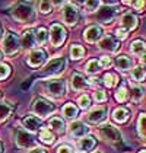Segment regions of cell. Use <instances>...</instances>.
<instances>
[{
	"mask_svg": "<svg viewBox=\"0 0 146 153\" xmlns=\"http://www.w3.org/2000/svg\"><path fill=\"white\" fill-rule=\"evenodd\" d=\"M39 12L41 13H50L53 10V3L51 1H39Z\"/></svg>",
	"mask_w": 146,
	"mask_h": 153,
	"instance_id": "cell-34",
	"label": "cell"
},
{
	"mask_svg": "<svg viewBox=\"0 0 146 153\" xmlns=\"http://www.w3.org/2000/svg\"><path fill=\"white\" fill-rule=\"evenodd\" d=\"M32 111H34V114L36 115H39V117H48L50 114L56 109L54 105L47 101V99H44V98H35L34 101H32Z\"/></svg>",
	"mask_w": 146,
	"mask_h": 153,
	"instance_id": "cell-4",
	"label": "cell"
},
{
	"mask_svg": "<svg viewBox=\"0 0 146 153\" xmlns=\"http://www.w3.org/2000/svg\"><path fill=\"white\" fill-rule=\"evenodd\" d=\"M143 95H145V91L140 85H133L132 86V91H130V96H132V101L133 102H140L143 99Z\"/></svg>",
	"mask_w": 146,
	"mask_h": 153,
	"instance_id": "cell-23",
	"label": "cell"
},
{
	"mask_svg": "<svg viewBox=\"0 0 146 153\" xmlns=\"http://www.w3.org/2000/svg\"><path fill=\"white\" fill-rule=\"evenodd\" d=\"M114 16H115V9H112V7H110V6L101 7V9L98 10V15H97V18L102 24H111L112 19H114Z\"/></svg>",
	"mask_w": 146,
	"mask_h": 153,
	"instance_id": "cell-14",
	"label": "cell"
},
{
	"mask_svg": "<svg viewBox=\"0 0 146 153\" xmlns=\"http://www.w3.org/2000/svg\"><path fill=\"white\" fill-rule=\"evenodd\" d=\"M79 149L82 150L83 153H88L91 152L94 147H95V144H97V140H95V137L94 136H85V137H82L80 140H79Z\"/></svg>",
	"mask_w": 146,
	"mask_h": 153,
	"instance_id": "cell-18",
	"label": "cell"
},
{
	"mask_svg": "<svg viewBox=\"0 0 146 153\" xmlns=\"http://www.w3.org/2000/svg\"><path fill=\"white\" fill-rule=\"evenodd\" d=\"M101 35H102V31H101V28H99L98 25H91L85 32H83L85 41L91 42V44H92V42H97L98 39L101 38Z\"/></svg>",
	"mask_w": 146,
	"mask_h": 153,
	"instance_id": "cell-13",
	"label": "cell"
},
{
	"mask_svg": "<svg viewBox=\"0 0 146 153\" xmlns=\"http://www.w3.org/2000/svg\"><path fill=\"white\" fill-rule=\"evenodd\" d=\"M104 85L108 86V88H112V86L115 85V77H114V74L107 73V74L104 76Z\"/></svg>",
	"mask_w": 146,
	"mask_h": 153,
	"instance_id": "cell-38",
	"label": "cell"
},
{
	"mask_svg": "<svg viewBox=\"0 0 146 153\" xmlns=\"http://www.w3.org/2000/svg\"><path fill=\"white\" fill-rule=\"evenodd\" d=\"M114 64H115V67H117L118 70L127 71L130 67H132L133 61H132V59H129V57H126V56H118V57H115Z\"/></svg>",
	"mask_w": 146,
	"mask_h": 153,
	"instance_id": "cell-22",
	"label": "cell"
},
{
	"mask_svg": "<svg viewBox=\"0 0 146 153\" xmlns=\"http://www.w3.org/2000/svg\"><path fill=\"white\" fill-rule=\"evenodd\" d=\"M48 127L51 130H54L56 133H63L64 131V121L61 120L60 117H53L51 120L48 121Z\"/></svg>",
	"mask_w": 146,
	"mask_h": 153,
	"instance_id": "cell-24",
	"label": "cell"
},
{
	"mask_svg": "<svg viewBox=\"0 0 146 153\" xmlns=\"http://www.w3.org/2000/svg\"><path fill=\"white\" fill-rule=\"evenodd\" d=\"M130 51H132V54H134V56H142V54L146 53V44L143 41L137 39V41H134L133 44L130 45Z\"/></svg>",
	"mask_w": 146,
	"mask_h": 153,
	"instance_id": "cell-25",
	"label": "cell"
},
{
	"mask_svg": "<svg viewBox=\"0 0 146 153\" xmlns=\"http://www.w3.org/2000/svg\"><path fill=\"white\" fill-rule=\"evenodd\" d=\"M137 130H139L140 137L146 140V114H142V115L139 117V121H137Z\"/></svg>",
	"mask_w": 146,
	"mask_h": 153,
	"instance_id": "cell-30",
	"label": "cell"
},
{
	"mask_svg": "<svg viewBox=\"0 0 146 153\" xmlns=\"http://www.w3.org/2000/svg\"><path fill=\"white\" fill-rule=\"evenodd\" d=\"M107 117V108L105 106H97L88 114V121L91 124H99Z\"/></svg>",
	"mask_w": 146,
	"mask_h": 153,
	"instance_id": "cell-11",
	"label": "cell"
},
{
	"mask_svg": "<svg viewBox=\"0 0 146 153\" xmlns=\"http://www.w3.org/2000/svg\"><path fill=\"white\" fill-rule=\"evenodd\" d=\"M99 47H101V50H104V51L115 53L118 50V47H120V42L115 41L112 36H104L101 39V42H99Z\"/></svg>",
	"mask_w": 146,
	"mask_h": 153,
	"instance_id": "cell-16",
	"label": "cell"
},
{
	"mask_svg": "<svg viewBox=\"0 0 146 153\" xmlns=\"http://www.w3.org/2000/svg\"><path fill=\"white\" fill-rule=\"evenodd\" d=\"M77 102H79V106H80L82 109H88L89 105H91V98H89L88 95H82Z\"/></svg>",
	"mask_w": 146,
	"mask_h": 153,
	"instance_id": "cell-36",
	"label": "cell"
},
{
	"mask_svg": "<svg viewBox=\"0 0 146 153\" xmlns=\"http://www.w3.org/2000/svg\"><path fill=\"white\" fill-rule=\"evenodd\" d=\"M127 4H132L139 12H142V9L145 7V1H127Z\"/></svg>",
	"mask_w": 146,
	"mask_h": 153,
	"instance_id": "cell-42",
	"label": "cell"
},
{
	"mask_svg": "<svg viewBox=\"0 0 146 153\" xmlns=\"http://www.w3.org/2000/svg\"><path fill=\"white\" fill-rule=\"evenodd\" d=\"M66 39V31L60 24H53L50 28V41L54 47H60Z\"/></svg>",
	"mask_w": 146,
	"mask_h": 153,
	"instance_id": "cell-7",
	"label": "cell"
},
{
	"mask_svg": "<svg viewBox=\"0 0 146 153\" xmlns=\"http://www.w3.org/2000/svg\"><path fill=\"white\" fill-rule=\"evenodd\" d=\"M1 34H3V31H1V25H0V38H1Z\"/></svg>",
	"mask_w": 146,
	"mask_h": 153,
	"instance_id": "cell-48",
	"label": "cell"
},
{
	"mask_svg": "<svg viewBox=\"0 0 146 153\" xmlns=\"http://www.w3.org/2000/svg\"><path fill=\"white\" fill-rule=\"evenodd\" d=\"M29 153H45L44 149H41V147H35V149H32Z\"/></svg>",
	"mask_w": 146,
	"mask_h": 153,
	"instance_id": "cell-45",
	"label": "cell"
},
{
	"mask_svg": "<svg viewBox=\"0 0 146 153\" xmlns=\"http://www.w3.org/2000/svg\"><path fill=\"white\" fill-rule=\"evenodd\" d=\"M140 60H142V63H143V64L146 66V53H145V54H142V57H140Z\"/></svg>",
	"mask_w": 146,
	"mask_h": 153,
	"instance_id": "cell-46",
	"label": "cell"
},
{
	"mask_svg": "<svg viewBox=\"0 0 146 153\" xmlns=\"http://www.w3.org/2000/svg\"><path fill=\"white\" fill-rule=\"evenodd\" d=\"M21 48V44H19V38L16 36L15 32H7L4 39H3V51L6 56H15Z\"/></svg>",
	"mask_w": 146,
	"mask_h": 153,
	"instance_id": "cell-5",
	"label": "cell"
},
{
	"mask_svg": "<svg viewBox=\"0 0 146 153\" xmlns=\"http://www.w3.org/2000/svg\"><path fill=\"white\" fill-rule=\"evenodd\" d=\"M12 16L22 24H31L35 21V10L29 3H18L13 7Z\"/></svg>",
	"mask_w": 146,
	"mask_h": 153,
	"instance_id": "cell-1",
	"label": "cell"
},
{
	"mask_svg": "<svg viewBox=\"0 0 146 153\" xmlns=\"http://www.w3.org/2000/svg\"><path fill=\"white\" fill-rule=\"evenodd\" d=\"M85 70L88 71V73H91V74H94V73H98V71L101 70V66H99V63H98L97 60L92 59V60H89V61L86 63Z\"/></svg>",
	"mask_w": 146,
	"mask_h": 153,
	"instance_id": "cell-31",
	"label": "cell"
},
{
	"mask_svg": "<svg viewBox=\"0 0 146 153\" xmlns=\"http://www.w3.org/2000/svg\"><path fill=\"white\" fill-rule=\"evenodd\" d=\"M115 32H117V36H120L121 39H123V38H126V36H127V32H126L124 29H121V28H118V29H117Z\"/></svg>",
	"mask_w": 146,
	"mask_h": 153,
	"instance_id": "cell-44",
	"label": "cell"
},
{
	"mask_svg": "<svg viewBox=\"0 0 146 153\" xmlns=\"http://www.w3.org/2000/svg\"><path fill=\"white\" fill-rule=\"evenodd\" d=\"M99 134H101V137H104L105 140H110V141L121 140L120 131L115 128V127L110 126V124H102V126L99 127Z\"/></svg>",
	"mask_w": 146,
	"mask_h": 153,
	"instance_id": "cell-9",
	"label": "cell"
},
{
	"mask_svg": "<svg viewBox=\"0 0 146 153\" xmlns=\"http://www.w3.org/2000/svg\"><path fill=\"white\" fill-rule=\"evenodd\" d=\"M61 18L67 25H76L77 19H79V10L77 7L72 4V3H66L63 10H61Z\"/></svg>",
	"mask_w": 146,
	"mask_h": 153,
	"instance_id": "cell-8",
	"label": "cell"
},
{
	"mask_svg": "<svg viewBox=\"0 0 146 153\" xmlns=\"http://www.w3.org/2000/svg\"><path fill=\"white\" fill-rule=\"evenodd\" d=\"M69 133H70V136L73 137H85V134L88 133V127H86L83 123H80V121H73L72 124L69 126Z\"/></svg>",
	"mask_w": 146,
	"mask_h": 153,
	"instance_id": "cell-15",
	"label": "cell"
},
{
	"mask_svg": "<svg viewBox=\"0 0 146 153\" xmlns=\"http://www.w3.org/2000/svg\"><path fill=\"white\" fill-rule=\"evenodd\" d=\"M145 69L142 67V66H137V67H134L133 70H132V79L136 80V82H143L145 80Z\"/></svg>",
	"mask_w": 146,
	"mask_h": 153,
	"instance_id": "cell-28",
	"label": "cell"
},
{
	"mask_svg": "<svg viewBox=\"0 0 146 153\" xmlns=\"http://www.w3.org/2000/svg\"><path fill=\"white\" fill-rule=\"evenodd\" d=\"M45 59H47L45 51L41 50V48H36L34 51H31V54L28 56V64L31 67H39L45 61Z\"/></svg>",
	"mask_w": 146,
	"mask_h": 153,
	"instance_id": "cell-10",
	"label": "cell"
},
{
	"mask_svg": "<svg viewBox=\"0 0 146 153\" xmlns=\"http://www.w3.org/2000/svg\"><path fill=\"white\" fill-rule=\"evenodd\" d=\"M47 38H48V32L45 28H39L35 32V41L38 44H44L47 41Z\"/></svg>",
	"mask_w": 146,
	"mask_h": 153,
	"instance_id": "cell-32",
	"label": "cell"
},
{
	"mask_svg": "<svg viewBox=\"0 0 146 153\" xmlns=\"http://www.w3.org/2000/svg\"><path fill=\"white\" fill-rule=\"evenodd\" d=\"M70 86H72L73 91L79 92V91H83L85 88H88V82L82 74L74 73V74H72V79H70Z\"/></svg>",
	"mask_w": 146,
	"mask_h": 153,
	"instance_id": "cell-17",
	"label": "cell"
},
{
	"mask_svg": "<svg viewBox=\"0 0 146 153\" xmlns=\"http://www.w3.org/2000/svg\"><path fill=\"white\" fill-rule=\"evenodd\" d=\"M19 44L24 48L34 47V44H35V32L32 29H26L24 34H22V38H21V42Z\"/></svg>",
	"mask_w": 146,
	"mask_h": 153,
	"instance_id": "cell-20",
	"label": "cell"
},
{
	"mask_svg": "<svg viewBox=\"0 0 146 153\" xmlns=\"http://www.w3.org/2000/svg\"><path fill=\"white\" fill-rule=\"evenodd\" d=\"M22 124H24V127L26 130H29V131H36V130L41 127V120L35 115H28V117H25L22 120Z\"/></svg>",
	"mask_w": 146,
	"mask_h": 153,
	"instance_id": "cell-19",
	"label": "cell"
},
{
	"mask_svg": "<svg viewBox=\"0 0 146 153\" xmlns=\"http://www.w3.org/2000/svg\"><path fill=\"white\" fill-rule=\"evenodd\" d=\"M63 115L67 118V120L76 118L77 117V108H76V105H73L72 102L66 104V105L63 106Z\"/></svg>",
	"mask_w": 146,
	"mask_h": 153,
	"instance_id": "cell-26",
	"label": "cell"
},
{
	"mask_svg": "<svg viewBox=\"0 0 146 153\" xmlns=\"http://www.w3.org/2000/svg\"><path fill=\"white\" fill-rule=\"evenodd\" d=\"M83 54H85V50L82 45H77V44H73L72 47H70V57L73 60H79L83 57Z\"/></svg>",
	"mask_w": 146,
	"mask_h": 153,
	"instance_id": "cell-27",
	"label": "cell"
},
{
	"mask_svg": "<svg viewBox=\"0 0 146 153\" xmlns=\"http://www.w3.org/2000/svg\"><path fill=\"white\" fill-rule=\"evenodd\" d=\"M115 99H117L118 102H124V101L127 99V91H126L124 86H121V88L115 92Z\"/></svg>",
	"mask_w": 146,
	"mask_h": 153,
	"instance_id": "cell-37",
	"label": "cell"
},
{
	"mask_svg": "<svg viewBox=\"0 0 146 153\" xmlns=\"http://www.w3.org/2000/svg\"><path fill=\"white\" fill-rule=\"evenodd\" d=\"M136 26H137V19H136L134 15H132V13L123 15L121 21H120V28H121V29H124V31L129 34L130 31H133Z\"/></svg>",
	"mask_w": 146,
	"mask_h": 153,
	"instance_id": "cell-12",
	"label": "cell"
},
{
	"mask_svg": "<svg viewBox=\"0 0 146 153\" xmlns=\"http://www.w3.org/2000/svg\"><path fill=\"white\" fill-rule=\"evenodd\" d=\"M94 98H95V101H97V102H104V101L107 99V95L104 94V91H95Z\"/></svg>",
	"mask_w": 146,
	"mask_h": 153,
	"instance_id": "cell-41",
	"label": "cell"
},
{
	"mask_svg": "<svg viewBox=\"0 0 146 153\" xmlns=\"http://www.w3.org/2000/svg\"><path fill=\"white\" fill-rule=\"evenodd\" d=\"M129 117H130V112H129V109L124 108V106L117 108V109L112 112V120H114L115 123H118V124L126 123V121L129 120Z\"/></svg>",
	"mask_w": 146,
	"mask_h": 153,
	"instance_id": "cell-21",
	"label": "cell"
},
{
	"mask_svg": "<svg viewBox=\"0 0 146 153\" xmlns=\"http://www.w3.org/2000/svg\"><path fill=\"white\" fill-rule=\"evenodd\" d=\"M15 141H16V146L22 150H28V149H34L35 146V139L32 134H29L26 130L18 128L16 130V134H15Z\"/></svg>",
	"mask_w": 146,
	"mask_h": 153,
	"instance_id": "cell-3",
	"label": "cell"
},
{
	"mask_svg": "<svg viewBox=\"0 0 146 153\" xmlns=\"http://www.w3.org/2000/svg\"><path fill=\"white\" fill-rule=\"evenodd\" d=\"M64 67H66V60L64 59H61V57L53 59L44 66L42 74L44 76H56V74H59V73L64 70Z\"/></svg>",
	"mask_w": 146,
	"mask_h": 153,
	"instance_id": "cell-6",
	"label": "cell"
},
{
	"mask_svg": "<svg viewBox=\"0 0 146 153\" xmlns=\"http://www.w3.org/2000/svg\"><path fill=\"white\" fill-rule=\"evenodd\" d=\"M98 63H99V66H101V67H104V69H108L110 66L112 64V61H111V59H110L108 56H104V57H101V60H99Z\"/></svg>",
	"mask_w": 146,
	"mask_h": 153,
	"instance_id": "cell-40",
	"label": "cell"
},
{
	"mask_svg": "<svg viewBox=\"0 0 146 153\" xmlns=\"http://www.w3.org/2000/svg\"><path fill=\"white\" fill-rule=\"evenodd\" d=\"M39 139L42 143H45V144H51L53 141H54V136L50 133V130H41L39 131Z\"/></svg>",
	"mask_w": 146,
	"mask_h": 153,
	"instance_id": "cell-33",
	"label": "cell"
},
{
	"mask_svg": "<svg viewBox=\"0 0 146 153\" xmlns=\"http://www.w3.org/2000/svg\"><path fill=\"white\" fill-rule=\"evenodd\" d=\"M42 88H44V91H45L50 96L59 99V98H61V96L64 95V92H66V82H64L63 79H54V80L44 82L42 83Z\"/></svg>",
	"mask_w": 146,
	"mask_h": 153,
	"instance_id": "cell-2",
	"label": "cell"
},
{
	"mask_svg": "<svg viewBox=\"0 0 146 153\" xmlns=\"http://www.w3.org/2000/svg\"><path fill=\"white\" fill-rule=\"evenodd\" d=\"M83 6H85V9L88 12H95L98 9V6H99V1H95V0H88L83 3Z\"/></svg>",
	"mask_w": 146,
	"mask_h": 153,
	"instance_id": "cell-35",
	"label": "cell"
},
{
	"mask_svg": "<svg viewBox=\"0 0 146 153\" xmlns=\"http://www.w3.org/2000/svg\"><path fill=\"white\" fill-rule=\"evenodd\" d=\"M1 59H3V56H1V53H0V61H1Z\"/></svg>",
	"mask_w": 146,
	"mask_h": 153,
	"instance_id": "cell-50",
	"label": "cell"
},
{
	"mask_svg": "<svg viewBox=\"0 0 146 153\" xmlns=\"http://www.w3.org/2000/svg\"><path fill=\"white\" fill-rule=\"evenodd\" d=\"M139 153H146V150H145V149H143V150H140V152H139Z\"/></svg>",
	"mask_w": 146,
	"mask_h": 153,
	"instance_id": "cell-49",
	"label": "cell"
},
{
	"mask_svg": "<svg viewBox=\"0 0 146 153\" xmlns=\"http://www.w3.org/2000/svg\"><path fill=\"white\" fill-rule=\"evenodd\" d=\"M0 153H3V144L0 143Z\"/></svg>",
	"mask_w": 146,
	"mask_h": 153,
	"instance_id": "cell-47",
	"label": "cell"
},
{
	"mask_svg": "<svg viewBox=\"0 0 146 153\" xmlns=\"http://www.w3.org/2000/svg\"><path fill=\"white\" fill-rule=\"evenodd\" d=\"M10 114H12V105H9L7 102H0V121H4Z\"/></svg>",
	"mask_w": 146,
	"mask_h": 153,
	"instance_id": "cell-29",
	"label": "cell"
},
{
	"mask_svg": "<svg viewBox=\"0 0 146 153\" xmlns=\"http://www.w3.org/2000/svg\"><path fill=\"white\" fill-rule=\"evenodd\" d=\"M10 74V67L7 64H0V79H6Z\"/></svg>",
	"mask_w": 146,
	"mask_h": 153,
	"instance_id": "cell-39",
	"label": "cell"
},
{
	"mask_svg": "<svg viewBox=\"0 0 146 153\" xmlns=\"http://www.w3.org/2000/svg\"><path fill=\"white\" fill-rule=\"evenodd\" d=\"M0 98H1V91H0Z\"/></svg>",
	"mask_w": 146,
	"mask_h": 153,
	"instance_id": "cell-51",
	"label": "cell"
},
{
	"mask_svg": "<svg viewBox=\"0 0 146 153\" xmlns=\"http://www.w3.org/2000/svg\"><path fill=\"white\" fill-rule=\"evenodd\" d=\"M57 153H73V150H72V147H70V146L63 144V146H60V147L57 149Z\"/></svg>",
	"mask_w": 146,
	"mask_h": 153,
	"instance_id": "cell-43",
	"label": "cell"
}]
</instances>
